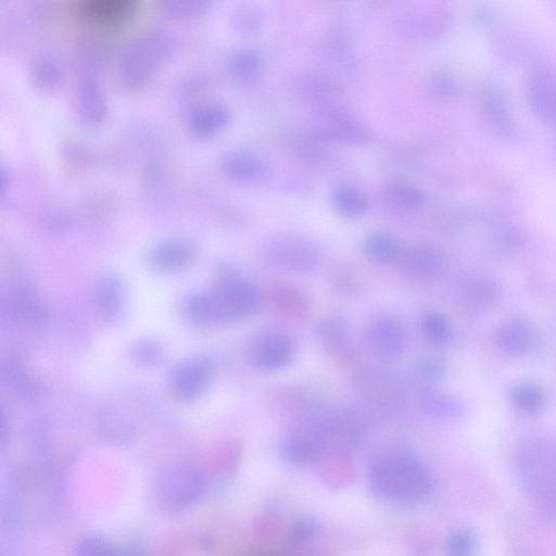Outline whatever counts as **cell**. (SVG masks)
Returning <instances> with one entry per match:
<instances>
[{
    "mask_svg": "<svg viewBox=\"0 0 556 556\" xmlns=\"http://www.w3.org/2000/svg\"><path fill=\"white\" fill-rule=\"evenodd\" d=\"M477 546L476 535L469 528L453 530L446 543L448 554L452 556L471 555Z\"/></svg>",
    "mask_w": 556,
    "mask_h": 556,
    "instance_id": "obj_39",
    "label": "cell"
},
{
    "mask_svg": "<svg viewBox=\"0 0 556 556\" xmlns=\"http://www.w3.org/2000/svg\"><path fill=\"white\" fill-rule=\"evenodd\" d=\"M320 532V524L311 516H301L290 526L289 545L299 548L308 545Z\"/></svg>",
    "mask_w": 556,
    "mask_h": 556,
    "instance_id": "obj_37",
    "label": "cell"
},
{
    "mask_svg": "<svg viewBox=\"0 0 556 556\" xmlns=\"http://www.w3.org/2000/svg\"><path fill=\"white\" fill-rule=\"evenodd\" d=\"M209 87V81L204 73H196L184 80L180 87V95L183 100L196 103L199 98L205 96Z\"/></svg>",
    "mask_w": 556,
    "mask_h": 556,
    "instance_id": "obj_40",
    "label": "cell"
},
{
    "mask_svg": "<svg viewBox=\"0 0 556 556\" xmlns=\"http://www.w3.org/2000/svg\"><path fill=\"white\" fill-rule=\"evenodd\" d=\"M499 293L496 282L487 277H478L465 288V299L472 308L486 310L495 305Z\"/></svg>",
    "mask_w": 556,
    "mask_h": 556,
    "instance_id": "obj_32",
    "label": "cell"
},
{
    "mask_svg": "<svg viewBox=\"0 0 556 556\" xmlns=\"http://www.w3.org/2000/svg\"><path fill=\"white\" fill-rule=\"evenodd\" d=\"M96 308L109 323L122 320L126 312V288L122 278L115 273L99 277L94 289Z\"/></svg>",
    "mask_w": 556,
    "mask_h": 556,
    "instance_id": "obj_15",
    "label": "cell"
},
{
    "mask_svg": "<svg viewBox=\"0 0 556 556\" xmlns=\"http://www.w3.org/2000/svg\"><path fill=\"white\" fill-rule=\"evenodd\" d=\"M45 223L50 230H65L68 225L66 216H62L60 212H49L46 216Z\"/></svg>",
    "mask_w": 556,
    "mask_h": 556,
    "instance_id": "obj_43",
    "label": "cell"
},
{
    "mask_svg": "<svg viewBox=\"0 0 556 556\" xmlns=\"http://www.w3.org/2000/svg\"><path fill=\"white\" fill-rule=\"evenodd\" d=\"M138 5L139 0H79L77 10L88 23L116 28L134 17Z\"/></svg>",
    "mask_w": 556,
    "mask_h": 556,
    "instance_id": "obj_12",
    "label": "cell"
},
{
    "mask_svg": "<svg viewBox=\"0 0 556 556\" xmlns=\"http://www.w3.org/2000/svg\"><path fill=\"white\" fill-rule=\"evenodd\" d=\"M496 343L505 355L526 357L538 348L539 336L535 326L529 321L514 318L505 321L497 330Z\"/></svg>",
    "mask_w": 556,
    "mask_h": 556,
    "instance_id": "obj_14",
    "label": "cell"
},
{
    "mask_svg": "<svg viewBox=\"0 0 556 556\" xmlns=\"http://www.w3.org/2000/svg\"><path fill=\"white\" fill-rule=\"evenodd\" d=\"M28 77L37 92L52 94L65 81L66 69L57 56L42 54L30 62Z\"/></svg>",
    "mask_w": 556,
    "mask_h": 556,
    "instance_id": "obj_18",
    "label": "cell"
},
{
    "mask_svg": "<svg viewBox=\"0 0 556 556\" xmlns=\"http://www.w3.org/2000/svg\"><path fill=\"white\" fill-rule=\"evenodd\" d=\"M264 256L274 267L295 273L312 272L321 260L317 246L293 235L270 239L264 247Z\"/></svg>",
    "mask_w": 556,
    "mask_h": 556,
    "instance_id": "obj_7",
    "label": "cell"
},
{
    "mask_svg": "<svg viewBox=\"0 0 556 556\" xmlns=\"http://www.w3.org/2000/svg\"><path fill=\"white\" fill-rule=\"evenodd\" d=\"M231 122L229 109L218 104H198L188 113V126L199 138H210L221 133Z\"/></svg>",
    "mask_w": 556,
    "mask_h": 556,
    "instance_id": "obj_17",
    "label": "cell"
},
{
    "mask_svg": "<svg viewBox=\"0 0 556 556\" xmlns=\"http://www.w3.org/2000/svg\"><path fill=\"white\" fill-rule=\"evenodd\" d=\"M162 15L175 21L204 18L213 7V0H156Z\"/></svg>",
    "mask_w": 556,
    "mask_h": 556,
    "instance_id": "obj_27",
    "label": "cell"
},
{
    "mask_svg": "<svg viewBox=\"0 0 556 556\" xmlns=\"http://www.w3.org/2000/svg\"><path fill=\"white\" fill-rule=\"evenodd\" d=\"M3 381L20 396L30 397L39 391V383L19 362H8L2 368Z\"/></svg>",
    "mask_w": 556,
    "mask_h": 556,
    "instance_id": "obj_35",
    "label": "cell"
},
{
    "mask_svg": "<svg viewBox=\"0 0 556 556\" xmlns=\"http://www.w3.org/2000/svg\"><path fill=\"white\" fill-rule=\"evenodd\" d=\"M8 307L12 319L25 327L40 328L49 320L45 302L30 287H17L9 296Z\"/></svg>",
    "mask_w": 556,
    "mask_h": 556,
    "instance_id": "obj_16",
    "label": "cell"
},
{
    "mask_svg": "<svg viewBox=\"0 0 556 556\" xmlns=\"http://www.w3.org/2000/svg\"><path fill=\"white\" fill-rule=\"evenodd\" d=\"M330 448L322 415L311 419L282 441V459L290 465L308 466L320 461Z\"/></svg>",
    "mask_w": 556,
    "mask_h": 556,
    "instance_id": "obj_6",
    "label": "cell"
},
{
    "mask_svg": "<svg viewBox=\"0 0 556 556\" xmlns=\"http://www.w3.org/2000/svg\"><path fill=\"white\" fill-rule=\"evenodd\" d=\"M417 374L428 383L440 381L445 374V364L436 359H427L417 366Z\"/></svg>",
    "mask_w": 556,
    "mask_h": 556,
    "instance_id": "obj_42",
    "label": "cell"
},
{
    "mask_svg": "<svg viewBox=\"0 0 556 556\" xmlns=\"http://www.w3.org/2000/svg\"><path fill=\"white\" fill-rule=\"evenodd\" d=\"M101 435L113 445H123L132 440L136 424L128 411L110 409L103 416L100 424Z\"/></svg>",
    "mask_w": 556,
    "mask_h": 556,
    "instance_id": "obj_23",
    "label": "cell"
},
{
    "mask_svg": "<svg viewBox=\"0 0 556 556\" xmlns=\"http://www.w3.org/2000/svg\"><path fill=\"white\" fill-rule=\"evenodd\" d=\"M368 482L379 500L413 505L431 495L433 478L422 460L404 448H388L370 463Z\"/></svg>",
    "mask_w": 556,
    "mask_h": 556,
    "instance_id": "obj_1",
    "label": "cell"
},
{
    "mask_svg": "<svg viewBox=\"0 0 556 556\" xmlns=\"http://www.w3.org/2000/svg\"><path fill=\"white\" fill-rule=\"evenodd\" d=\"M184 319L193 326L208 328L220 325L219 312L213 292H194L182 302Z\"/></svg>",
    "mask_w": 556,
    "mask_h": 556,
    "instance_id": "obj_19",
    "label": "cell"
},
{
    "mask_svg": "<svg viewBox=\"0 0 556 556\" xmlns=\"http://www.w3.org/2000/svg\"><path fill=\"white\" fill-rule=\"evenodd\" d=\"M514 407L527 415H537L546 407V397L536 385L522 383L511 391Z\"/></svg>",
    "mask_w": 556,
    "mask_h": 556,
    "instance_id": "obj_33",
    "label": "cell"
},
{
    "mask_svg": "<svg viewBox=\"0 0 556 556\" xmlns=\"http://www.w3.org/2000/svg\"><path fill=\"white\" fill-rule=\"evenodd\" d=\"M75 111L85 128H99L106 122L109 116V104L100 78H81L77 97H75Z\"/></svg>",
    "mask_w": 556,
    "mask_h": 556,
    "instance_id": "obj_11",
    "label": "cell"
},
{
    "mask_svg": "<svg viewBox=\"0 0 556 556\" xmlns=\"http://www.w3.org/2000/svg\"><path fill=\"white\" fill-rule=\"evenodd\" d=\"M319 337L324 347L333 356L344 359L351 357L349 326L340 318L325 319L318 328Z\"/></svg>",
    "mask_w": 556,
    "mask_h": 556,
    "instance_id": "obj_22",
    "label": "cell"
},
{
    "mask_svg": "<svg viewBox=\"0 0 556 556\" xmlns=\"http://www.w3.org/2000/svg\"><path fill=\"white\" fill-rule=\"evenodd\" d=\"M77 554L81 556H104L120 554L116 547L104 538L91 536L83 539L77 548Z\"/></svg>",
    "mask_w": 556,
    "mask_h": 556,
    "instance_id": "obj_41",
    "label": "cell"
},
{
    "mask_svg": "<svg viewBox=\"0 0 556 556\" xmlns=\"http://www.w3.org/2000/svg\"><path fill=\"white\" fill-rule=\"evenodd\" d=\"M131 356L136 363L151 368L162 361L163 349L156 340L142 339L132 346Z\"/></svg>",
    "mask_w": 556,
    "mask_h": 556,
    "instance_id": "obj_38",
    "label": "cell"
},
{
    "mask_svg": "<svg viewBox=\"0 0 556 556\" xmlns=\"http://www.w3.org/2000/svg\"><path fill=\"white\" fill-rule=\"evenodd\" d=\"M363 252L366 258L379 264L394 263L402 255L399 239L386 232H376L366 237Z\"/></svg>",
    "mask_w": 556,
    "mask_h": 556,
    "instance_id": "obj_24",
    "label": "cell"
},
{
    "mask_svg": "<svg viewBox=\"0 0 556 556\" xmlns=\"http://www.w3.org/2000/svg\"><path fill=\"white\" fill-rule=\"evenodd\" d=\"M400 261L403 271L419 280L435 276L444 264L439 251L429 246H414L402 252Z\"/></svg>",
    "mask_w": 556,
    "mask_h": 556,
    "instance_id": "obj_20",
    "label": "cell"
},
{
    "mask_svg": "<svg viewBox=\"0 0 556 556\" xmlns=\"http://www.w3.org/2000/svg\"><path fill=\"white\" fill-rule=\"evenodd\" d=\"M332 204L335 210L349 219H357L369 209V200L359 191L351 186H340L332 194Z\"/></svg>",
    "mask_w": 556,
    "mask_h": 556,
    "instance_id": "obj_28",
    "label": "cell"
},
{
    "mask_svg": "<svg viewBox=\"0 0 556 556\" xmlns=\"http://www.w3.org/2000/svg\"><path fill=\"white\" fill-rule=\"evenodd\" d=\"M365 340L373 355L389 360L402 355L407 345V334L398 319L382 315L371 322Z\"/></svg>",
    "mask_w": 556,
    "mask_h": 556,
    "instance_id": "obj_10",
    "label": "cell"
},
{
    "mask_svg": "<svg viewBox=\"0 0 556 556\" xmlns=\"http://www.w3.org/2000/svg\"><path fill=\"white\" fill-rule=\"evenodd\" d=\"M216 374V362L196 356L176 364L169 375L172 394L181 400H195L209 388Z\"/></svg>",
    "mask_w": 556,
    "mask_h": 556,
    "instance_id": "obj_8",
    "label": "cell"
},
{
    "mask_svg": "<svg viewBox=\"0 0 556 556\" xmlns=\"http://www.w3.org/2000/svg\"><path fill=\"white\" fill-rule=\"evenodd\" d=\"M421 404L424 411L440 419H458L464 412L462 404L457 399L432 390L422 396Z\"/></svg>",
    "mask_w": 556,
    "mask_h": 556,
    "instance_id": "obj_34",
    "label": "cell"
},
{
    "mask_svg": "<svg viewBox=\"0 0 556 556\" xmlns=\"http://www.w3.org/2000/svg\"><path fill=\"white\" fill-rule=\"evenodd\" d=\"M222 169L227 178L237 183L255 182L264 172L260 159L244 150L227 154L223 159Z\"/></svg>",
    "mask_w": 556,
    "mask_h": 556,
    "instance_id": "obj_21",
    "label": "cell"
},
{
    "mask_svg": "<svg viewBox=\"0 0 556 556\" xmlns=\"http://www.w3.org/2000/svg\"><path fill=\"white\" fill-rule=\"evenodd\" d=\"M315 138L319 141H336L355 145L365 141V134L356 123L346 118H336L324 128L315 131Z\"/></svg>",
    "mask_w": 556,
    "mask_h": 556,
    "instance_id": "obj_29",
    "label": "cell"
},
{
    "mask_svg": "<svg viewBox=\"0 0 556 556\" xmlns=\"http://www.w3.org/2000/svg\"><path fill=\"white\" fill-rule=\"evenodd\" d=\"M108 61V50L94 40H85L78 45L75 53V65L80 77L100 78Z\"/></svg>",
    "mask_w": 556,
    "mask_h": 556,
    "instance_id": "obj_25",
    "label": "cell"
},
{
    "mask_svg": "<svg viewBox=\"0 0 556 556\" xmlns=\"http://www.w3.org/2000/svg\"><path fill=\"white\" fill-rule=\"evenodd\" d=\"M421 332L429 344L435 347H445L453 338L452 325L445 314L428 311L422 315Z\"/></svg>",
    "mask_w": 556,
    "mask_h": 556,
    "instance_id": "obj_31",
    "label": "cell"
},
{
    "mask_svg": "<svg viewBox=\"0 0 556 556\" xmlns=\"http://www.w3.org/2000/svg\"><path fill=\"white\" fill-rule=\"evenodd\" d=\"M226 68L236 81L250 83L258 78L262 59L255 49L240 48L227 57Z\"/></svg>",
    "mask_w": 556,
    "mask_h": 556,
    "instance_id": "obj_26",
    "label": "cell"
},
{
    "mask_svg": "<svg viewBox=\"0 0 556 556\" xmlns=\"http://www.w3.org/2000/svg\"><path fill=\"white\" fill-rule=\"evenodd\" d=\"M385 197L390 204L403 210L423 207L426 196L421 188L406 181H391L385 187Z\"/></svg>",
    "mask_w": 556,
    "mask_h": 556,
    "instance_id": "obj_30",
    "label": "cell"
},
{
    "mask_svg": "<svg viewBox=\"0 0 556 556\" xmlns=\"http://www.w3.org/2000/svg\"><path fill=\"white\" fill-rule=\"evenodd\" d=\"M515 465L526 494L535 501L542 517L556 525V439H526L517 450Z\"/></svg>",
    "mask_w": 556,
    "mask_h": 556,
    "instance_id": "obj_3",
    "label": "cell"
},
{
    "mask_svg": "<svg viewBox=\"0 0 556 556\" xmlns=\"http://www.w3.org/2000/svg\"><path fill=\"white\" fill-rule=\"evenodd\" d=\"M296 357L292 338L276 331L262 332L251 340L248 358L252 366L262 372L281 371Z\"/></svg>",
    "mask_w": 556,
    "mask_h": 556,
    "instance_id": "obj_9",
    "label": "cell"
},
{
    "mask_svg": "<svg viewBox=\"0 0 556 556\" xmlns=\"http://www.w3.org/2000/svg\"><path fill=\"white\" fill-rule=\"evenodd\" d=\"M205 495V478L192 465L173 463L164 467L158 475L156 496L164 511H187L195 507Z\"/></svg>",
    "mask_w": 556,
    "mask_h": 556,
    "instance_id": "obj_4",
    "label": "cell"
},
{
    "mask_svg": "<svg viewBox=\"0 0 556 556\" xmlns=\"http://www.w3.org/2000/svg\"><path fill=\"white\" fill-rule=\"evenodd\" d=\"M178 42L172 32L149 29L126 45L118 59V78L130 92H141L153 84L172 61Z\"/></svg>",
    "mask_w": 556,
    "mask_h": 556,
    "instance_id": "obj_2",
    "label": "cell"
},
{
    "mask_svg": "<svg viewBox=\"0 0 556 556\" xmlns=\"http://www.w3.org/2000/svg\"><path fill=\"white\" fill-rule=\"evenodd\" d=\"M262 23L260 9L254 5L245 4L238 6L232 14V28L237 34L252 35L256 33Z\"/></svg>",
    "mask_w": 556,
    "mask_h": 556,
    "instance_id": "obj_36",
    "label": "cell"
},
{
    "mask_svg": "<svg viewBox=\"0 0 556 556\" xmlns=\"http://www.w3.org/2000/svg\"><path fill=\"white\" fill-rule=\"evenodd\" d=\"M196 258L195 247L184 239H167L148 254L151 269L162 274L179 273L191 267Z\"/></svg>",
    "mask_w": 556,
    "mask_h": 556,
    "instance_id": "obj_13",
    "label": "cell"
},
{
    "mask_svg": "<svg viewBox=\"0 0 556 556\" xmlns=\"http://www.w3.org/2000/svg\"><path fill=\"white\" fill-rule=\"evenodd\" d=\"M213 295L221 324L254 317L261 306L259 288L230 267L220 269Z\"/></svg>",
    "mask_w": 556,
    "mask_h": 556,
    "instance_id": "obj_5",
    "label": "cell"
}]
</instances>
